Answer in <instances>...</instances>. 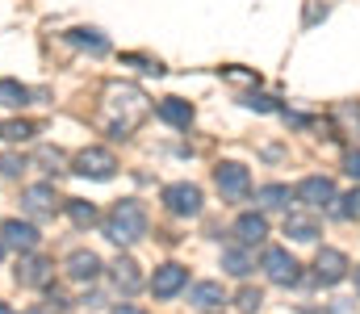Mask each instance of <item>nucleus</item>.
Here are the masks:
<instances>
[{
  "label": "nucleus",
  "instance_id": "nucleus-1",
  "mask_svg": "<svg viewBox=\"0 0 360 314\" xmlns=\"http://www.w3.org/2000/svg\"><path fill=\"white\" fill-rule=\"evenodd\" d=\"M151 113L147 93L134 89V84H109L105 89V101H101V126L113 134V138H130V130Z\"/></svg>",
  "mask_w": 360,
  "mask_h": 314
},
{
  "label": "nucleus",
  "instance_id": "nucleus-2",
  "mask_svg": "<svg viewBox=\"0 0 360 314\" xmlns=\"http://www.w3.org/2000/svg\"><path fill=\"white\" fill-rule=\"evenodd\" d=\"M105 235H109L113 243H122V247L139 243V239L147 235V209H143V202L122 197L117 206L109 209V218H105Z\"/></svg>",
  "mask_w": 360,
  "mask_h": 314
},
{
  "label": "nucleus",
  "instance_id": "nucleus-3",
  "mask_svg": "<svg viewBox=\"0 0 360 314\" xmlns=\"http://www.w3.org/2000/svg\"><path fill=\"white\" fill-rule=\"evenodd\" d=\"M214 185H218V193H222L226 202H243L248 189H252V176H248L243 164H218V168H214Z\"/></svg>",
  "mask_w": 360,
  "mask_h": 314
},
{
  "label": "nucleus",
  "instance_id": "nucleus-4",
  "mask_svg": "<svg viewBox=\"0 0 360 314\" xmlns=\"http://www.w3.org/2000/svg\"><path fill=\"white\" fill-rule=\"evenodd\" d=\"M113 168H117V159H113V151H105V147H84V151L76 155V172H80V176H92V181H109Z\"/></svg>",
  "mask_w": 360,
  "mask_h": 314
},
{
  "label": "nucleus",
  "instance_id": "nucleus-5",
  "mask_svg": "<svg viewBox=\"0 0 360 314\" xmlns=\"http://www.w3.org/2000/svg\"><path fill=\"white\" fill-rule=\"evenodd\" d=\"M164 206L176 218H197L201 214V189L197 185H168L164 189Z\"/></svg>",
  "mask_w": 360,
  "mask_h": 314
},
{
  "label": "nucleus",
  "instance_id": "nucleus-6",
  "mask_svg": "<svg viewBox=\"0 0 360 314\" xmlns=\"http://www.w3.org/2000/svg\"><path fill=\"white\" fill-rule=\"evenodd\" d=\"M0 243L25 256V251L38 247V226H34V222H21V218H8V222L0 226Z\"/></svg>",
  "mask_w": 360,
  "mask_h": 314
},
{
  "label": "nucleus",
  "instance_id": "nucleus-7",
  "mask_svg": "<svg viewBox=\"0 0 360 314\" xmlns=\"http://www.w3.org/2000/svg\"><path fill=\"white\" fill-rule=\"evenodd\" d=\"M51 277H55V264L51 260H42V256H21V264H17V285H25V289H42V285H51Z\"/></svg>",
  "mask_w": 360,
  "mask_h": 314
},
{
  "label": "nucleus",
  "instance_id": "nucleus-8",
  "mask_svg": "<svg viewBox=\"0 0 360 314\" xmlns=\"http://www.w3.org/2000/svg\"><path fill=\"white\" fill-rule=\"evenodd\" d=\"M314 277H319L323 285H340V281L348 277V256L335 251V247H323V251L314 256Z\"/></svg>",
  "mask_w": 360,
  "mask_h": 314
},
{
  "label": "nucleus",
  "instance_id": "nucleus-9",
  "mask_svg": "<svg viewBox=\"0 0 360 314\" xmlns=\"http://www.w3.org/2000/svg\"><path fill=\"white\" fill-rule=\"evenodd\" d=\"M264 273H269L272 285H293L297 281V260L285 247H269L264 251Z\"/></svg>",
  "mask_w": 360,
  "mask_h": 314
},
{
  "label": "nucleus",
  "instance_id": "nucleus-10",
  "mask_svg": "<svg viewBox=\"0 0 360 314\" xmlns=\"http://www.w3.org/2000/svg\"><path fill=\"white\" fill-rule=\"evenodd\" d=\"M184 281H188V268L184 264H160L155 277H151V294L155 298H176L180 289H184Z\"/></svg>",
  "mask_w": 360,
  "mask_h": 314
},
{
  "label": "nucleus",
  "instance_id": "nucleus-11",
  "mask_svg": "<svg viewBox=\"0 0 360 314\" xmlns=\"http://www.w3.org/2000/svg\"><path fill=\"white\" fill-rule=\"evenodd\" d=\"M297 202L310 209H323L335 202V185L327 181V176H306L302 185H297Z\"/></svg>",
  "mask_w": 360,
  "mask_h": 314
},
{
  "label": "nucleus",
  "instance_id": "nucleus-12",
  "mask_svg": "<svg viewBox=\"0 0 360 314\" xmlns=\"http://www.w3.org/2000/svg\"><path fill=\"white\" fill-rule=\"evenodd\" d=\"M21 206H25V214H34V218H55L59 197H55L51 185H30V189L21 193Z\"/></svg>",
  "mask_w": 360,
  "mask_h": 314
},
{
  "label": "nucleus",
  "instance_id": "nucleus-13",
  "mask_svg": "<svg viewBox=\"0 0 360 314\" xmlns=\"http://www.w3.org/2000/svg\"><path fill=\"white\" fill-rule=\"evenodd\" d=\"M63 268H68V277H72V281L89 285V281H96V277H101V256H96V251H72Z\"/></svg>",
  "mask_w": 360,
  "mask_h": 314
},
{
  "label": "nucleus",
  "instance_id": "nucleus-14",
  "mask_svg": "<svg viewBox=\"0 0 360 314\" xmlns=\"http://www.w3.org/2000/svg\"><path fill=\"white\" fill-rule=\"evenodd\" d=\"M109 277H113V285H117L122 294H139V289H143V273H139V264L126 260V256L109 264Z\"/></svg>",
  "mask_w": 360,
  "mask_h": 314
},
{
  "label": "nucleus",
  "instance_id": "nucleus-15",
  "mask_svg": "<svg viewBox=\"0 0 360 314\" xmlns=\"http://www.w3.org/2000/svg\"><path fill=\"white\" fill-rule=\"evenodd\" d=\"M264 235H269V222H264L260 214H243V218L235 222V239H239L243 247H256V243H264Z\"/></svg>",
  "mask_w": 360,
  "mask_h": 314
},
{
  "label": "nucleus",
  "instance_id": "nucleus-16",
  "mask_svg": "<svg viewBox=\"0 0 360 314\" xmlns=\"http://www.w3.org/2000/svg\"><path fill=\"white\" fill-rule=\"evenodd\" d=\"M285 235H293L297 243H314L323 230H319V218H310V214H289V218H285Z\"/></svg>",
  "mask_w": 360,
  "mask_h": 314
},
{
  "label": "nucleus",
  "instance_id": "nucleus-17",
  "mask_svg": "<svg viewBox=\"0 0 360 314\" xmlns=\"http://www.w3.org/2000/svg\"><path fill=\"white\" fill-rule=\"evenodd\" d=\"M188 302H193V306H201V310H214V306H222V302H226V294H222V285H218V281H201V285H193Z\"/></svg>",
  "mask_w": 360,
  "mask_h": 314
},
{
  "label": "nucleus",
  "instance_id": "nucleus-18",
  "mask_svg": "<svg viewBox=\"0 0 360 314\" xmlns=\"http://www.w3.org/2000/svg\"><path fill=\"white\" fill-rule=\"evenodd\" d=\"M222 268H226L231 277H248V273L256 268V260H252L248 247H226V251H222Z\"/></svg>",
  "mask_w": 360,
  "mask_h": 314
},
{
  "label": "nucleus",
  "instance_id": "nucleus-19",
  "mask_svg": "<svg viewBox=\"0 0 360 314\" xmlns=\"http://www.w3.org/2000/svg\"><path fill=\"white\" fill-rule=\"evenodd\" d=\"M168 126H188L193 122V105L180 101V97H168V101H160V109H155Z\"/></svg>",
  "mask_w": 360,
  "mask_h": 314
},
{
  "label": "nucleus",
  "instance_id": "nucleus-20",
  "mask_svg": "<svg viewBox=\"0 0 360 314\" xmlns=\"http://www.w3.org/2000/svg\"><path fill=\"white\" fill-rule=\"evenodd\" d=\"M68 42H72V46H84V51H92V55H105V51H109L105 34H101V30H84V25H80V30H72V34H68Z\"/></svg>",
  "mask_w": 360,
  "mask_h": 314
},
{
  "label": "nucleus",
  "instance_id": "nucleus-21",
  "mask_svg": "<svg viewBox=\"0 0 360 314\" xmlns=\"http://www.w3.org/2000/svg\"><path fill=\"white\" fill-rule=\"evenodd\" d=\"M0 105H4V109H21V105H30V89L17 84V80H0Z\"/></svg>",
  "mask_w": 360,
  "mask_h": 314
},
{
  "label": "nucleus",
  "instance_id": "nucleus-22",
  "mask_svg": "<svg viewBox=\"0 0 360 314\" xmlns=\"http://www.w3.org/2000/svg\"><path fill=\"white\" fill-rule=\"evenodd\" d=\"M68 218H72L76 226H92V222H96V206H92V202H80V197H72V202H68Z\"/></svg>",
  "mask_w": 360,
  "mask_h": 314
},
{
  "label": "nucleus",
  "instance_id": "nucleus-23",
  "mask_svg": "<svg viewBox=\"0 0 360 314\" xmlns=\"http://www.w3.org/2000/svg\"><path fill=\"white\" fill-rule=\"evenodd\" d=\"M256 202L264 209H281V206H289V189H285V185H269V189L256 193Z\"/></svg>",
  "mask_w": 360,
  "mask_h": 314
},
{
  "label": "nucleus",
  "instance_id": "nucleus-24",
  "mask_svg": "<svg viewBox=\"0 0 360 314\" xmlns=\"http://www.w3.org/2000/svg\"><path fill=\"white\" fill-rule=\"evenodd\" d=\"M34 159L42 164V172H63V151H59V147H42Z\"/></svg>",
  "mask_w": 360,
  "mask_h": 314
},
{
  "label": "nucleus",
  "instance_id": "nucleus-25",
  "mask_svg": "<svg viewBox=\"0 0 360 314\" xmlns=\"http://www.w3.org/2000/svg\"><path fill=\"white\" fill-rule=\"evenodd\" d=\"M30 134H34L30 122H4V126H0V138H8V143H25Z\"/></svg>",
  "mask_w": 360,
  "mask_h": 314
},
{
  "label": "nucleus",
  "instance_id": "nucleus-26",
  "mask_svg": "<svg viewBox=\"0 0 360 314\" xmlns=\"http://www.w3.org/2000/svg\"><path fill=\"white\" fill-rule=\"evenodd\" d=\"M335 202H340V206H335V214H340V218H348V222H352V218H360V189L344 193V197H335Z\"/></svg>",
  "mask_w": 360,
  "mask_h": 314
},
{
  "label": "nucleus",
  "instance_id": "nucleus-27",
  "mask_svg": "<svg viewBox=\"0 0 360 314\" xmlns=\"http://www.w3.org/2000/svg\"><path fill=\"white\" fill-rule=\"evenodd\" d=\"M260 302H264V294H260V289H239V298H235V306H239L243 314H256V310H260Z\"/></svg>",
  "mask_w": 360,
  "mask_h": 314
},
{
  "label": "nucleus",
  "instance_id": "nucleus-28",
  "mask_svg": "<svg viewBox=\"0 0 360 314\" xmlns=\"http://www.w3.org/2000/svg\"><path fill=\"white\" fill-rule=\"evenodd\" d=\"M243 105H248V109H260V113H272V109H276V101H272V97H264V93L243 97Z\"/></svg>",
  "mask_w": 360,
  "mask_h": 314
},
{
  "label": "nucleus",
  "instance_id": "nucleus-29",
  "mask_svg": "<svg viewBox=\"0 0 360 314\" xmlns=\"http://www.w3.org/2000/svg\"><path fill=\"white\" fill-rule=\"evenodd\" d=\"M21 168H25V159H21V155H13V151H8V155H0V172H4V176H17Z\"/></svg>",
  "mask_w": 360,
  "mask_h": 314
},
{
  "label": "nucleus",
  "instance_id": "nucleus-30",
  "mask_svg": "<svg viewBox=\"0 0 360 314\" xmlns=\"http://www.w3.org/2000/svg\"><path fill=\"white\" fill-rule=\"evenodd\" d=\"M344 172H348L352 181H360V151H348V155H344Z\"/></svg>",
  "mask_w": 360,
  "mask_h": 314
},
{
  "label": "nucleus",
  "instance_id": "nucleus-31",
  "mask_svg": "<svg viewBox=\"0 0 360 314\" xmlns=\"http://www.w3.org/2000/svg\"><path fill=\"white\" fill-rule=\"evenodd\" d=\"M51 306H55V310H68V298H63L59 289H51Z\"/></svg>",
  "mask_w": 360,
  "mask_h": 314
},
{
  "label": "nucleus",
  "instance_id": "nucleus-32",
  "mask_svg": "<svg viewBox=\"0 0 360 314\" xmlns=\"http://www.w3.org/2000/svg\"><path fill=\"white\" fill-rule=\"evenodd\" d=\"M113 314H147V310H139V306H117Z\"/></svg>",
  "mask_w": 360,
  "mask_h": 314
},
{
  "label": "nucleus",
  "instance_id": "nucleus-33",
  "mask_svg": "<svg viewBox=\"0 0 360 314\" xmlns=\"http://www.w3.org/2000/svg\"><path fill=\"white\" fill-rule=\"evenodd\" d=\"M0 314H13V310H8V306H4V302H0Z\"/></svg>",
  "mask_w": 360,
  "mask_h": 314
},
{
  "label": "nucleus",
  "instance_id": "nucleus-34",
  "mask_svg": "<svg viewBox=\"0 0 360 314\" xmlns=\"http://www.w3.org/2000/svg\"><path fill=\"white\" fill-rule=\"evenodd\" d=\"M356 289H360V268H356Z\"/></svg>",
  "mask_w": 360,
  "mask_h": 314
},
{
  "label": "nucleus",
  "instance_id": "nucleus-35",
  "mask_svg": "<svg viewBox=\"0 0 360 314\" xmlns=\"http://www.w3.org/2000/svg\"><path fill=\"white\" fill-rule=\"evenodd\" d=\"M0 260H4V243H0Z\"/></svg>",
  "mask_w": 360,
  "mask_h": 314
},
{
  "label": "nucleus",
  "instance_id": "nucleus-36",
  "mask_svg": "<svg viewBox=\"0 0 360 314\" xmlns=\"http://www.w3.org/2000/svg\"><path fill=\"white\" fill-rule=\"evenodd\" d=\"M30 314H42V310H30Z\"/></svg>",
  "mask_w": 360,
  "mask_h": 314
}]
</instances>
